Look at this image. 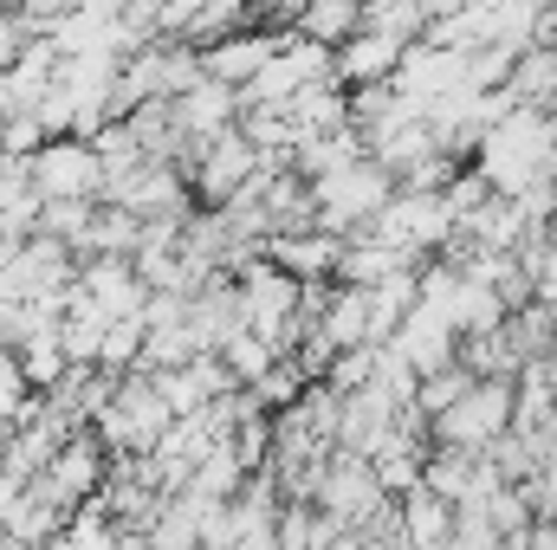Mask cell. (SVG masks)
Wrapping results in <instances>:
<instances>
[{"label": "cell", "mask_w": 557, "mask_h": 550, "mask_svg": "<svg viewBox=\"0 0 557 550\" xmlns=\"http://www.w3.org/2000/svg\"><path fill=\"white\" fill-rule=\"evenodd\" d=\"M311 201H318V234L357 240V234H370V221L396 201V182L363 155L357 168H344V175H331V182H311Z\"/></svg>", "instance_id": "6da1fadb"}, {"label": "cell", "mask_w": 557, "mask_h": 550, "mask_svg": "<svg viewBox=\"0 0 557 550\" xmlns=\"http://www.w3.org/2000/svg\"><path fill=\"white\" fill-rule=\"evenodd\" d=\"M499 434H512V383H473L454 409L428 421V447L454 453H486Z\"/></svg>", "instance_id": "7a4b0ae2"}, {"label": "cell", "mask_w": 557, "mask_h": 550, "mask_svg": "<svg viewBox=\"0 0 557 550\" xmlns=\"http://www.w3.org/2000/svg\"><path fill=\"white\" fill-rule=\"evenodd\" d=\"M20 168H26L33 201H98L104 195V175H98L91 142H72V137L39 142V155H26Z\"/></svg>", "instance_id": "3957f363"}, {"label": "cell", "mask_w": 557, "mask_h": 550, "mask_svg": "<svg viewBox=\"0 0 557 550\" xmlns=\"http://www.w3.org/2000/svg\"><path fill=\"white\" fill-rule=\"evenodd\" d=\"M324 518H337L344 532H357V525H370L383 505H389V492L376 486V473H370V460H350V453H331V466H324V486H318V499H311Z\"/></svg>", "instance_id": "277c9868"}, {"label": "cell", "mask_w": 557, "mask_h": 550, "mask_svg": "<svg viewBox=\"0 0 557 550\" xmlns=\"http://www.w3.org/2000/svg\"><path fill=\"white\" fill-rule=\"evenodd\" d=\"M253 168H260L253 142L240 137V130H221V137H208L201 149H195V175H188V195H201L208 208H221V201H234V195L253 182Z\"/></svg>", "instance_id": "5b68a950"}, {"label": "cell", "mask_w": 557, "mask_h": 550, "mask_svg": "<svg viewBox=\"0 0 557 550\" xmlns=\"http://www.w3.org/2000/svg\"><path fill=\"white\" fill-rule=\"evenodd\" d=\"M389 350L421 376H441V370H454V357H460V337L447 330V317L441 311H428V304H416L403 324H396V337H389Z\"/></svg>", "instance_id": "8992f818"}, {"label": "cell", "mask_w": 557, "mask_h": 550, "mask_svg": "<svg viewBox=\"0 0 557 550\" xmlns=\"http://www.w3.org/2000/svg\"><path fill=\"white\" fill-rule=\"evenodd\" d=\"M403 39H383V33H357L350 46H337L331 52V72H337V85L344 91H363V85H389L396 78V65H403Z\"/></svg>", "instance_id": "52a82bcc"}, {"label": "cell", "mask_w": 557, "mask_h": 550, "mask_svg": "<svg viewBox=\"0 0 557 550\" xmlns=\"http://www.w3.org/2000/svg\"><path fill=\"white\" fill-rule=\"evenodd\" d=\"M344 260V240L331 234H292V240H267V266L285 273L292 285H331Z\"/></svg>", "instance_id": "ba28073f"}, {"label": "cell", "mask_w": 557, "mask_h": 550, "mask_svg": "<svg viewBox=\"0 0 557 550\" xmlns=\"http://www.w3.org/2000/svg\"><path fill=\"white\" fill-rule=\"evenodd\" d=\"M318 343H324L331 357H344V350H363V343H370V291L331 285V304H324ZM370 350H376V343H370Z\"/></svg>", "instance_id": "9c48e42d"}, {"label": "cell", "mask_w": 557, "mask_h": 550, "mask_svg": "<svg viewBox=\"0 0 557 550\" xmlns=\"http://www.w3.org/2000/svg\"><path fill=\"white\" fill-rule=\"evenodd\" d=\"M396 525H403V550H447L454 538V505H441L434 492H409L396 499Z\"/></svg>", "instance_id": "30bf717a"}, {"label": "cell", "mask_w": 557, "mask_h": 550, "mask_svg": "<svg viewBox=\"0 0 557 550\" xmlns=\"http://www.w3.org/2000/svg\"><path fill=\"white\" fill-rule=\"evenodd\" d=\"M292 33L311 39V46H324V52H337V46H350L363 33V7H350V0H311V7H298Z\"/></svg>", "instance_id": "8fae6325"}, {"label": "cell", "mask_w": 557, "mask_h": 550, "mask_svg": "<svg viewBox=\"0 0 557 550\" xmlns=\"http://www.w3.org/2000/svg\"><path fill=\"white\" fill-rule=\"evenodd\" d=\"M273 363H278V357L260 343V337H247V330H234V337L221 343V370H227V383H234V389H253Z\"/></svg>", "instance_id": "7c38bea8"}, {"label": "cell", "mask_w": 557, "mask_h": 550, "mask_svg": "<svg viewBox=\"0 0 557 550\" xmlns=\"http://www.w3.org/2000/svg\"><path fill=\"white\" fill-rule=\"evenodd\" d=\"M467 389H473V376H467L460 363H454V370H441V376H421V383H416V414H421V421H434V414L454 409Z\"/></svg>", "instance_id": "4fadbf2b"}, {"label": "cell", "mask_w": 557, "mask_h": 550, "mask_svg": "<svg viewBox=\"0 0 557 550\" xmlns=\"http://www.w3.org/2000/svg\"><path fill=\"white\" fill-rule=\"evenodd\" d=\"M370 370H376V350H370V343H363V350H344V357H331L324 389H331V396H357V389L370 383Z\"/></svg>", "instance_id": "5bb4252c"}, {"label": "cell", "mask_w": 557, "mask_h": 550, "mask_svg": "<svg viewBox=\"0 0 557 550\" xmlns=\"http://www.w3.org/2000/svg\"><path fill=\"white\" fill-rule=\"evenodd\" d=\"M26 402V383H20V363H13V350H0V427H13V414Z\"/></svg>", "instance_id": "9a60e30c"}, {"label": "cell", "mask_w": 557, "mask_h": 550, "mask_svg": "<svg viewBox=\"0 0 557 550\" xmlns=\"http://www.w3.org/2000/svg\"><path fill=\"white\" fill-rule=\"evenodd\" d=\"M532 447H539V466H557V409L545 414V427L532 434Z\"/></svg>", "instance_id": "2e32d148"}]
</instances>
